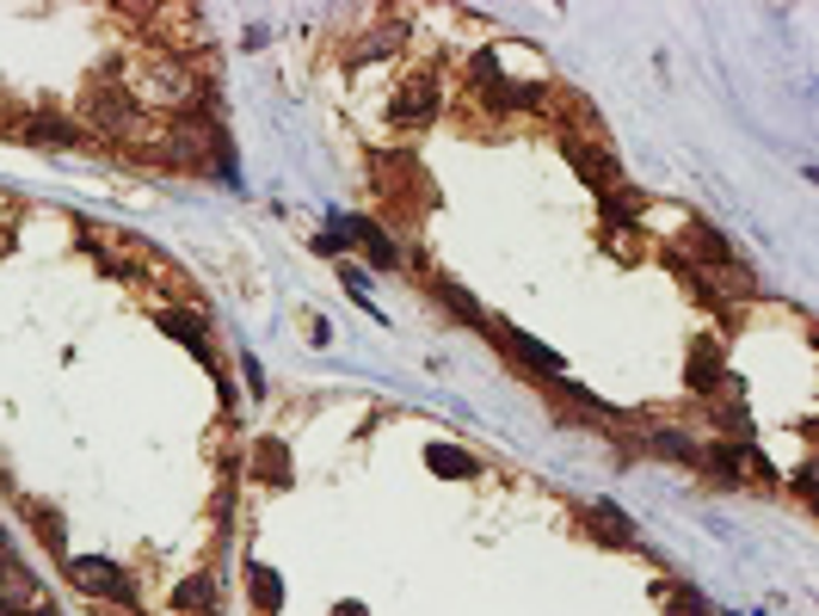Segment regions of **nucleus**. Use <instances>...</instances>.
Returning <instances> with one entry per match:
<instances>
[{"label": "nucleus", "mask_w": 819, "mask_h": 616, "mask_svg": "<svg viewBox=\"0 0 819 616\" xmlns=\"http://www.w3.org/2000/svg\"><path fill=\"white\" fill-rule=\"evenodd\" d=\"M604 216L616 222V229H629L635 216H641V197L635 192H604Z\"/></svg>", "instance_id": "aec40b11"}, {"label": "nucleus", "mask_w": 819, "mask_h": 616, "mask_svg": "<svg viewBox=\"0 0 819 616\" xmlns=\"http://www.w3.org/2000/svg\"><path fill=\"white\" fill-rule=\"evenodd\" d=\"M161 328H167L179 346H191L197 358H204V364H210V333L197 328V315H185V308H167V315H161Z\"/></svg>", "instance_id": "1a4fd4ad"}, {"label": "nucleus", "mask_w": 819, "mask_h": 616, "mask_svg": "<svg viewBox=\"0 0 819 616\" xmlns=\"http://www.w3.org/2000/svg\"><path fill=\"white\" fill-rule=\"evenodd\" d=\"M68 579H75L87 598H117V604H130V579H124V567L105 555H75L68 561Z\"/></svg>", "instance_id": "f257e3e1"}, {"label": "nucleus", "mask_w": 819, "mask_h": 616, "mask_svg": "<svg viewBox=\"0 0 819 616\" xmlns=\"http://www.w3.org/2000/svg\"><path fill=\"white\" fill-rule=\"evenodd\" d=\"M708 462H715V475H727V482H740L745 469H764V462L752 457L745 444H715V450H708Z\"/></svg>", "instance_id": "2eb2a0df"}, {"label": "nucleus", "mask_w": 819, "mask_h": 616, "mask_svg": "<svg viewBox=\"0 0 819 616\" xmlns=\"http://www.w3.org/2000/svg\"><path fill=\"white\" fill-rule=\"evenodd\" d=\"M684 241H690V247H696V253H703V259H715V266H733V247H727L721 234L708 229V222H696V229H690Z\"/></svg>", "instance_id": "6ab92c4d"}, {"label": "nucleus", "mask_w": 819, "mask_h": 616, "mask_svg": "<svg viewBox=\"0 0 819 616\" xmlns=\"http://www.w3.org/2000/svg\"><path fill=\"white\" fill-rule=\"evenodd\" d=\"M87 117H93L99 130H136V124H142V112L130 105V93H124L117 80H99L93 93H87Z\"/></svg>", "instance_id": "f03ea898"}, {"label": "nucleus", "mask_w": 819, "mask_h": 616, "mask_svg": "<svg viewBox=\"0 0 819 616\" xmlns=\"http://www.w3.org/2000/svg\"><path fill=\"white\" fill-rule=\"evenodd\" d=\"M210 604H216V579H210V574L179 579V592H172V611H210Z\"/></svg>", "instance_id": "dca6fc26"}, {"label": "nucleus", "mask_w": 819, "mask_h": 616, "mask_svg": "<svg viewBox=\"0 0 819 616\" xmlns=\"http://www.w3.org/2000/svg\"><path fill=\"white\" fill-rule=\"evenodd\" d=\"M438 296L450 308H457V315H469V321H481V308H475V296H469V290H457V284H438Z\"/></svg>", "instance_id": "4be33fe9"}, {"label": "nucleus", "mask_w": 819, "mask_h": 616, "mask_svg": "<svg viewBox=\"0 0 819 616\" xmlns=\"http://www.w3.org/2000/svg\"><path fill=\"white\" fill-rule=\"evenodd\" d=\"M648 450H653V457H671V462H703L696 438H684V432H671V425H653V432H648Z\"/></svg>", "instance_id": "f8f14e48"}, {"label": "nucleus", "mask_w": 819, "mask_h": 616, "mask_svg": "<svg viewBox=\"0 0 819 616\" xmlns=\"http://www.w3.org/2000/svg\"><path fill=\"white\" fill-rule=\"evenodd\" d=\"M666 604H671V616H708L703 592H690V586H671V592H666Z\"/></svg>", "instance_id": "412c9836"}, {"label": "nucleus", "mask_w": 819, "mask_h": 616, "mask_svg": "<svg viewBox=\"0 0 819 616\" xmlns=\"http://www.w3.org/2000/svg\"><path fill=\"white\" fill-rule=\"evenodd\" d=\"M586 518H591V537H604L610 549H635V542H641V537H635V524H629V512H623V505L598 500V505L586 512Z\"/></svg>", "instance_id": "0eeeda50"}, {"label": "nucleus", "mask_w": 819, "mask_h": 616, "mask_svg": "<svg viewBox=\"0 0 819 616\" xmlns=\"http://www.w3.org/2000/svg\"><path fill=\"white\" fill-rule=\"evenodd\" d=\"M253 469L266 475V482H290V450L278 438H266V444H253Z\"/></svg>", "instance_id": "a211bd4d"}, {"label": "nucleus", "mask_w": 819, "mask_h": 616, "mask_svg": "<svg viewBox=\"0 0 819 616\" xmlns=\"http://www.w3.org/2000/svg\"><path fill=\"white\" fill-rule=\"evenodd\" d=\"M20 136H25V142H43V149H80V130L68 124V117H50V112L25 117Z\"/></svg>", "instance_id": "6e6552de"}, {"label": "nucleus", "mask_w": 819, "mask_h": 616, "mask_svg": "<svg viewBox=\"0 0 819 616\" xmlns=\"http://www.w3.org/2000/svg\"><path fill=\"white\" fill-rule=\"evenodd\" d=\"M149 87H154L161 99H191V75L179 68V62H154V68H149Z\"/></svg>", "instance_id": "f3484780"}, {"label": "nucleus", "mask_w": 819, "mask_h": 616, "mask_svg": "<svg viewBox=\"0 0 819 616\" xmlns=\"http://www.w3.org/2000/svg\"><path fill=\"white\" fill-rule=\"evenodd\" d=\"M438 117V75H407L395 87V124H432Z\"/></svg>", "instance_id": "7ed1b4c3"}, {"label": "nucleus", "mask_w": 819, "mask_h": 616, "mask_svg": "<svg viewBox=\"0 0 819 616\" xmlns=\"http://www.w3.org/2000/svg\"><path fill=\"white\" fill-rule=\"evenodd\" d=\"M247 592H253V604H259L266 616H278V611H284V579L271 574V567H259V561L247 567Z\"/></svg>", "instance_id": "9b49d317"}, {"label": "nucleus", "mask_w": 819, "mask_h": 616, "mask_svg": "<svg viewBox=\"0 0 819 616\" xmlns=\"http://www.w3.org/2000/svg\"><path fill=\"white\" fill-rule=\"evenodd\" d=\"M241 370H247V388H253V395H266V370H259V358H253V351L241 358Z\"/></svg>", "instance_id": "b1692460"}, {"label": "nucleus", "mask_w": 819, "mask_h": 616, "mask_svg": "<svg viewBox=\"0 0 819 616\" xmlns=\"http://www.w3.org/2000/svg\"><path fill=\"white\" fill-rule=\"evenodd\" d=\"M38 537H43V542H50V549L62 555V542H68V530H62V518H56V512H38Z\"/></svg>", "instance_id": "5701e85b"}, {"label": "nucleus", "mask_w": 819, "mask_h": 616, "mask_svg": "<svg viewBox=\"0 0 819 616\" xmlns=\"http://www.w3.org/2000/svg\"><path fill=\"white\" fill-rule=\"evenodd\" d=\"M345 234H351V241H363V253H370V259H376L382 271H388V266L400 259V253H395V241H388V234H376L370 222H363V216H351V222H345Z\"/></svg>", "instance_id": "4468645a"}, {"label": "nucleus", "mask_w": 819, "mask_h": 616, "mask_svg": "<svg viewBox=\"0 0 819 616\" xmlns=\"http://www.w3.org/2000/svg\"><path fill=\"white\" fill-rule=\"evenodd\" d=\"M494 339H499L506 351H512V358H517L524 370H536V376H561V358H554L549 346H536L530 333H517V328H494Z\"/></svg>", "instance_id": "423d86ee"}, {"label": "nucleus", "mask_w": 819, "mask_h": 616, "mask_svg": "<svg viewBox=\"0 0 819 616\" xmlns=\"http://www.w3.org/2000/svg\"><path fill=\"white\" fill-rule=\"evenodd\" d=\"M400 43H407V25H382V31H370L363 43H351V68H363V62H382V56H395Z\"/></svg>", "instance_id": "9d476101"}, {"label": "nucleus", "mask_w": 819, "mask_h": 616, "mask_svg": "<svg viewBox=\"0 0 819 616\" xmlns=\"http://www.w3.org/2000/svg\"><path fill=\"white\" fill-rule=\"evenodd\" d=\"M333 616H363V604H340V611H333Z\"/></svg>", "instance_id": "a878e982"}, {"label": "nucleus", "mask_w": 819, "mask_h": 616, "mask_svg": "<svg viewBox=\"0 0 819 616\" xmlns=\"http://www.w3.org/2000/svg\"><path fill=\"white\" fill-rule=\"evenodd\" d=\"M20 616H62V611H50V604H31V611H20Z\"/></svg>", "instance_id": "393cba45"}, {"label": "nucleus", "mask_w": 819, "mask_h": 616, "mask_svg": "<svg viewBox=\"0 0 819 616\" xmlns=\"http://www.w3.org/2000/svg\"><path fill=\"white\" fill-rule=\"evenodd\" d=\"M425 462H432L438 475H450V482H475V475H481V462L469 457V450H450V444H432V450H425Z\"/></svg>", "instance_id": "ddd939ff"}, {"label": "nucleus", "mask_w": 819, "mask_h": 616, "mask_svg": "<svg viewBox=\"0 0 819 616\" xmlns=\"http://www.w3.org/2000/svg\"><path fill=\"white\" fill-rule=\"evenodd\" d=\"M684 383L696 388V395H715V388H727V364H721V346H715V339H696V346H690Z\"/></svg>", "instance_id": "39448f33"}, {"label": "nucleus", "mask_w": 819, "mask_h": 616, "mask_svg": "<svg viewBox=\"0 0 819 616\" xmlns=\"http://www.w3.org/2000/svg\"><path fill=\"white\" fill-rule=\"evenodd\" d=\"M31 604H43V598H38V579L25 574L13 555H0V611L20 616V611H31Z\"/></svg>", "instance_id": "20e7f679"}]
</instances>
